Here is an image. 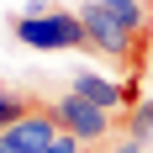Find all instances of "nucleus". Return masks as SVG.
<instances>
[{
	"label": "nucleus",
	"mask_w": 153,
	"mask_h": 153,
	"mask_svg": "<svg viewBox=\"0 0 153 153\" xmlns=\"http://www.w3.org/2000/svg\"><path fill=\"white\" fill-rule=\"evenodd\" d=\"M79 21H85V37H90L95 53H106V58H132V42H137V37H132L100 0H85V5H79Z\"/></svg>",
	"instance_id": "nucleus-3"
},
{
	"label": "nucleus",
	"mask_w": 153,
	"mask_h": 153,
	"mask_svg": "<svg viewBox=\"0 0 153 153\" xmlns=\"http://www.w3.org/2000/svg\"><path fill=\"white\" fill-rule=\"evenodd\" d=\"M11 37H16L21 48H32V53H69V48H90L79 11H69V5H42V0H32L21 16H11Z\"/></svg>",
	"instance_id": "nucleus-1"
},
{
	"label": "nucleus",
	"mask_w": 153,
	"mask_h": 153,
	"mask_svg": "<svg viewBox=\"0 0 153 153\" xmlns=\"http://www.w3.org/2000/svg\"><path fill=\"white\" fill-rule=\"evenodd\" d=\"M42 153H85V143H79V137H74V132H58V137L48 143V148H42Z\"/></svg>",
	"instance_id": "nucleus-9"
},
{
	"label": "nucleus",
	"mask_w": 153,
	"mask_h": 153,
	"mask_svg": "<svg viewBox=\"0 0 153 153\" xmlns=\"http://www.w3.org/2000/svg\"><path fill=\"white\" fill-rule=\"evenodd\" d=\"M69 90L85 95V100H95V106H106V111L122 106V85H111V79L95 74V69H74V74H69Z\"/></svg>",
	"instance_id": "nucleus-5"
},
{
	"label": "nucleus",
	"mask_w": 153,
	"mask_h": 153,
	"mask_svg": "<svg viewBox=\"0 0 153 153\" xmlns=\"http://www.w3.org/2000/svg\"><path fill=\"white\" fill-rule=\"evenodd\" d=\"M100 5H106V11L116 16V21H122V27L132 32V37H143V32H148V21H153L148 0H100Z\"/></svg>",
	"instance_id": "nucleus-6"
},
{
	"label": "nucleus",
	"mask_w": 153,
	"mask_h": 153,
	"mask_svg": "<svg viewBox=\"0 0 153 153\" xmlns=\"http://www.w3.org/2000/svg\"><path fill=\"white\" fill-rule=\"evenodd\" d=\"M53 116H58V127L74 132L79 143H100L111 132V111L95 106V100H85V95H74V90H63L58 100H53Z\"/></svg>",
	"instance_id": "nucleus-2"
},
{
	"label": "nucleus",
	"mask_w": 153,
	"mask_h": 153,
	"mask_svg": "<svg viewBox=\"0 0 153 153\" xmlns=\"http://www.w3.org/2000/svg\"><path fill=\"white\" fill-rule=\"evenodd\" d=\"M127 137H137L153 148V95H143L137 106H132V116H127Z\"/></svg>",
	"instance_id": "nucleus-8"
},
{
	"label": "nucleus",
	"mask_w": 153,
	"mask_h": 153,
	"mask_svg": "<svg viewBox=\"0 0 153 153\" xmlns=\"http://www.w3.org/2000/svg\"><path fill=\"white\" fill-rule=\"evenodd\" d=\"M111 153H148V143H137V137H122V143H116Z\"/></svg>",
	"instance_id": "nucleus-10"
},
{
	"label": "nucleus",
	"mask_w": 153,
	"mask_h": 153,
	"mask_svg": "<svg viewBox=\"0 0 153 153\" xmlns=\"http://www.w3.org/2000/svg\"><path fill=\"white\" fill-rule=\"evenodd\" d=\"M58 132H63V127H58V116H53V106H37V111H27L16 127H5L0 137H5L11 153H42Z\"/></svg>",
	"instance_id": "nucleus-4"
},
{
	"label": "nucleus",
	"mask_w": 153,
	"mask_h": 153,
	"mask_svg": "<svg viewBox=\"0 0 153 153\" xmlns=\"http://www.w3.org/2000/svg\"><path fill=\"white\" fill-rule=\"evenodd\" d=\"M27 111H37V100H32V95H21V90H5V85H0V132H5V127H16L21 116H27Z\"/></svg>",
	"instance_id": "nucleus-7"
}]
</instances>
